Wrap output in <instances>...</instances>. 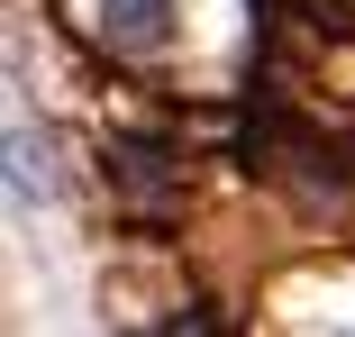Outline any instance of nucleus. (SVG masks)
I'll list each match as a JSON object with an SVG mask.
<instances>
[{
  "label": "nucleus",
  "instance_id": "1",
  "mask_svg": "<svg viewBox=\"0 0 355 337\" xmlns=\"http://www.w3.org/2000/svg\"><path fill=\"white\" fill-rule=\"evenodd\" d=\"M101 28L128 37V46H155L173 28V0H101Z\"/></svg>",
  "mask_w": 355,
  "mask_h": 337
}]
</instances>
